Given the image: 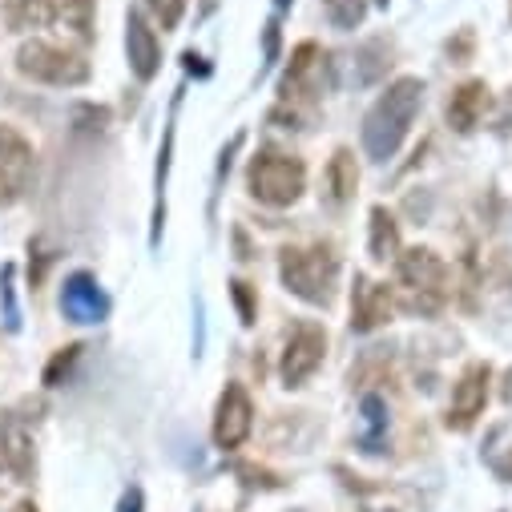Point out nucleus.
I'll return each instance as SVG.
<instances>
[{"label": "nucleus", "instance_id": "obj_1", "mask_svg": "<svg viewBox=\"0 0 512 512\" xmlns=\"http://www.w3.org/2000/svg\"><path fill=\"white\" fill-rule=\"evenodd\" d=\"M420 105H424V81L420 77H396L363 117V154L371 162L396 158Z\"/></svg>", "mask_w": 512, "mask_h": 512}, {"label": "nucleus", "instance_id": "obj_2", "mask_svg": "<svg viewBox=\"0 0 512 512\" xmlns=\"http://www.w3.org/2000/svg\"><path fill=\"white\" fill-rule=\"evenodd\" d=\"M279 279L295 299H303L311 307H327L335 299V283H339V254L331 242L287 246L279 254Z\"/></svg>", "mask_w": 512, "mask_h": 512}, {"label": "nucleus", "instance_id": "obj_3", "mask_svg": "<svg viewBox=\"0 0 512 512\" xmlns=\"http://www.w3.org/2000/svg\"><path fill=\"white\" fill-rule=\"evenodd\" d=\"M396 283H400V303L416 315H440L448 303V263L432 246L400 250Z\"/></svg>", "mask_w": 512, "mask_h": 512}, {"label": "nucleus", "instance_id": "obj_4", "mask_svg": "<svg viewBox=\"0 0 512 512\" xmlns=\"http://www.w3.org/2000/svg\"><path fill=\"white\" fill-rule=\"evenodd\" d=\"M246 190H250L254 202H263L271 210H287L307 190V166L295 154L259 150L250 158V166H246Z\"/></svg>", "mask_w": 512, "mask_h": 512}, {"label": "nucleus", "instance_id": "obj_5", "mask_svg": "<svg viewBox=\"0 0 512 512\" xmlns=\"http://www.w3.org/2000/svg\"><path fill=\"white\" fill-rule=\"evenodd\" d=\"M13 65H17V73L25 81L53 85V89H73V85H85L89 81L85 53L65 49V45H53V41H25L17 49V61Z\"/></svg>", "mask_w": 512, "mask_h": 512}, {"label": "nucleus", "instance_id": "obj_6", "mask_svg": "<svg viewBox=\"0 0 512 512\" xmlns=\"http://www.w3.org/2000/svg\"><path fill=\"white\" fill-rule=\"evenodd\" d=\"M33 170H37L33 142L17 130V125H0V210H9L25 198Z\"/></svg>", "mask_w": 512, "mask_h": 512}, {"label": "nucleus", "instance_id": "obj_7", "mask_svg": "<svg viewBox=\"0 0 512 512\" xmlns=\"http://www.w3.org/2000/svg\"><path fill=\"white\" fill-rule=\"evenodd\" d=\"M327 359V331L311 319L295 323L291 335H287V347H283V359H279V379L283 388H303V383L323 367Z\"/></svg>", "mask_w": 512, "mask_h": 512}, {"label": "nucleus", "instance_id": "obj_8", "mask_svg": "<svg viewBox=\"0 0 512 512\" xmlns=\"http://www.w3.org/2000/svg\"><path fill=\"white\" fill-rule=\"evenodd\" d=\"M488 388H492V367L488 363H468L460 371V379L452 383V400H448L444 424L452 432H468L488 408Z\"/></svg>", "mask_w": 512, "mask_h": 512}, {"label": "nucleus", "instance_id": "obj_9", "mask_svg": "<svg viewBox=\"0 0 512 512\" xmlns=\"http://www.w3.org/2000/svg\"><path fill=\"white\" fill-rule=\"evenodd\" d=\"M254 432V404L242 383H226L214 408V444L222 452H238Z\"/></svg>", "mask_w": 512, "mask_h": 512}, {"label": "nucleus", "instance_id": "obj_10", "mask_svg": "<svg viewBox=\"0 0 512 512\" xmlns=\"http://www.w3.org/2000/svg\"><path fill=\"white\" fill-rule=\"evenodd\" d=\"M0 464L17 484H33L37 480V444L29 424L17 412L0 416Z\"/></svg>", "mask_w": 512, "mask_h": 512}, {"label": "nucleus", "instance_id": "obj_11", "mask_svg": "<svg viewBox=\"0 0 512 512\" xmlns=\"http://www.w3.org/2000/svg\"><path fill=\"white\" fill-rule=\"evenodd\" d=\"M392 315H396V295L388 291V283L355 275V287H351V331L371 335L379 327H388Z\"/></svg>", "mask_w": 512, "mask_h": 512}, {"label": "nucleus", "instance_id": "obj_12", "mask_svg": "<svg viewBox=\"0 0 512 512\" xmlns=\"http://www.w3.org/2000/svg\"><path fill=\"white\" fill-rule=\"evenodd\" d=\"M125 53H130V69L138 81H154L162 69V41L150 29V21L142 13L125 17Z\"/></svg>", "mask_w": 512, "mask_h": 512}, {"label": "nucleus", "instance_id": "obj_13", "mask_svg": "<svg viewBox=\"0 0 512 512\" xmlns=\"http://www.w3.org/2000/svg\"><path fill=\"white\" fill-rule=\"evenodd\" d=\"M488 109H492V89L480 77H472V81L452 89V97H448V125L456 134H472L476 125L484 121Z\"/></svg>", "mask_w": 512, "mask_h": 512}, {"label": "nucleus", "instance_id": "obj_14", "mask_svg": "<svg viewBox=\"0 0 512 512\" xmlns=\"http://www.w3.org/2000/svg\"><path fill=\"white\" fill-rule=\"evenodd\" d=\"M61 311H65V319H73V323H97V319H105L109 303H105V295L97 291L93 275L77 271V275H69L65 287H61Z\"/></svg>", "mask_w": 512, "mask_h": 512}, {"label": "nucleus", "instance_id": "obj_15", "mask_svg": "<svg viewBox=\"0 0 512 512\" xmlns=\"http://www.w3.org/2000/svg\"><path fill=\"white\" fill-rule=\"evenodd\" d=\"M355 190H359V162L347 146H339L323 170V198H327V206H347L355 198Z\"/></svg>", "mask_w": 512, "mask_h": 512}, {"label": "nucleus", "instance_id": "obj_16", "mask_svg": "<svg viewBox=\"0 0 512 512\" xmlns=\"http://www.w3.org/2000/svg\"><path fill=\"white\" fill-rule=\"evenodd\" d=\"M5 17L9 33H41L57 21V0H5Z\"/></svg>", "mask_w": 512, "mask_h": 512}, {"label": "nucleus", "instance_id": "obj_17", "mask_svg": "<svg viewBox=\"0 0 512 512\" xmlns=\"http://www.w3.org/2000/svg\"><path fill=\"white\" fill-rule=\"evenodd\" d=\"M367 250L375 263H396L400 259V222L388 206H371V238Z\"/></svg>", "mask_w": 512, "mask_h": 512}, {"label": "nucleus", "instance_id": "obj_18", "mask_svg": "<svg viewBox=\"0 0 512 512\" xmlns=\"http://www.w3.org/2000/svg\"><path fill=\"white\" fill-rule=\"evenodd\" d=\"M93 17H97V0H57V21L81 41L89 45L97 33H93Z\"/></svg>", "mask_w": 512, "mask_h": 512}, {"label": "nucleus", "instance_id": "obj_19", "mask_svg": "<svg viewBox=\"0 0 512 512\" xmlns=\"http://www.w3.org/2000/svg\"><path fill=\"white\" fill-rule=\"evenodd\" d=\"M363 424H367L363 452H379L383 428H388V408H383V400H379V396H367V400H363Z\"/></svg>", "mask_w": 512, "mask_h": 512}, {"label": "nucleus", "instance_id": "obj_20", "mask_svg": "<svg viewBox=\"0 0 512 512\" xmlns=\"http://www.w3.org/2000/svg\"><path fill=\"white\" fill-rule=\"evenodd\" d=\"M323 9L339 29H355L363 21V0H323Z\"/></svg>", "mask_w": 512, "mask_h": 512}, {"label": "nucleus", "instance_id": "obj_21", "mask_svg": "<svg viewBox=\"0 0 512 512\" xmlns=\"http://www.w3.org/2000/svg\"><path fill=\"white\" fill-rule=\"evenodd\" d=\"M230 299L238 303V315H242V323H246V327H250L254 319H259V303H254V291H250V283L234 279V283H230Z\"/></svg>", "mask_w": 512, "mask_h": 512}, {"label": "nucleus", "instance_id": "obj_22", "mask_svg": "<svg viewBox=\"0 0 512 512\" xmlns=\"http://www.w3.org/2000/svg\"><path fill=\"white\" fill-rule=\"evenodd\" d=\"M77 343H69V347H61L53 359H49V367H45V383H49V388H57V383H61V375L73 367V359H77Z\"/></svg>", "mask_w": 512, "mask_h": 512}, {"label": "nucleus", "instance_id": "obj_23", "mask_svg": "<svg viewBox=\"0 0 512 512\" xmlns=\"http://www.w3.org/2000/svg\"><path fill=\"white\" fill-rule=\"evenodd\" d=\"M150 9L162 21V29H178V21L186 13V0H150Z\"/></svg>", "mask_w": 512, "mask_h": 512}, {"label": "nucleus", "instance_id": "obj_24", "mask_svg": "<svg viewBox=\"0 0 512 512\" xmlns=\"http://www.w3.org/2000/svg\"><path fill=\"white\" fill-rule=\"evenodd\" d=\"M121 512H142V488H130L121 496Z\"/></svg>", "mask_w": 512, "mask_h": 512}, {"label": "nucleus", "instance_id": "obj_25", "mask_svg": "<svg viewBox=\"0 0 512 512\" xmlns=\"http://www.w3.org/2000/svg\"><path fill=\"white\" fill-rule=\"evenodd\" d=\"M500 400H504V404H512V367L504 371V383H500Z\"/></svg>", "mask_w": 512, "mask_h": 512}, {"label": "nucleus", "instance_id": "obj_26", "mask_svg": "<svg viewBox=\"0 0 512 512\" xmlns=\"http://www.w3.org/2000/svg\"><path fill=\"white\" fill-rule=\"evenodd\" d=\"M496 472H500V476H504V480L512 484V452H508V456H504V460L496 464Z\"/></svg>", "mask_w": 512, "mask_h": 512}, {"label": "nucleus", "instance_id": "obj_27", "mask_svg": "<svg viewBox=\"0 0 512 512\" xmlns=\"http://www.w3.org/2000/svg\"><path fill=\"white\" fill-rule=\"evenodd\" d=\"M13 512H41V508H37V504H33V500H21V504H17V508H13Z\"/></svg>", "mask_w": 512, "mask_h": 512}, {"label": "nucleus", "instance_id": "obj_28", "mask_svg": "<svg viewBox=\"0 0 512 512\" xmlns=\"http://www.w3.org/2000/svg\"><path fill=\"white\" fill-rule=\"evenodd\" d=\"M379 5H388V0H379Z\"/></svg>", "mask_w": 512, "mask_h": 512}]
</instances>
